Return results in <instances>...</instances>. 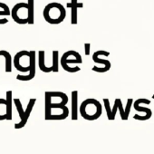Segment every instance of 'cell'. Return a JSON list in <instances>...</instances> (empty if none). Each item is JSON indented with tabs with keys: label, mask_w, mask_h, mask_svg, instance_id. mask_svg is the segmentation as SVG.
Masks as SVG:
<instances>
[{
	"label": "cell",
	"mask_w": 154,
	"mask_h": 154,
	"mask_svg": "<svg viewBox=\"0 0 154 154\" xmlns=\"http://www.w3.org/2000/svg\"><path fill=\"white\" fill-rule=\"evenodd\" d=\"M80 112L85 120L94 121L101 116L102 105L95 99H86L81 104Z\"/></svg>",
	"instance_id": "277c9868"
},
{
	"label": "cell",
	"mask_w": 154,
	"mask_h": 154,
	"mask_svg": "<svg viewBox=\"0 0 154 154\" xmlns=\"http://www.w3.org/2000/svg\"><path fill=\"white\" fill-rule=\"evenodd\" d=\"M38 65L42 72L44 73H50L53 72V66H47L46 64V53L45 51H39L38 53Z\"/></svg>",
	"instance_id": "8fae6325"
},
{
	"label": "cell",
	"mask_w": 154,
	"mask_h": 154,
	"mask_svg": "<svg viewBox=\"0 0 154 154\" xmlns=\"http://www.w3.org/2000/svg\"><path fill=\"white\" fill-rule=\"evenodd\" d=\"M84 7V4L80 3L79 0H72L70 3L67 4V7L71 9V24H77V9L82 8Z\"/></svg>",
	"instance_id": "ba28073f"
},
{
	"label": "cell",
	"mask_w": 154,
	"mask_h": 154,
	"mask_svg": "<svg viewBox=\"0 0 154 154\" xmlns=\"http://www.w3.org/2000/svg\"><path fill=\"white\" fill-rule=\"evenodd\" d=\"M141 103H146V104H150L151 103V101L150 100H148V99H138L134 103H133V107L134 109L136 110V111H138V112H144L146 113V118L147 120H149L151 117V115H152V112H151V110L149 109V108H144V107H141Z\"/></svg>",
	"instance_id": "9c48e42d"
},
{
	"label": "cell",
	"mask_w": 154,
	"mask_h": 154,
	"mask_svg": "<svg viewBox=\"0 0 154 154\" xmlns=\"http://www.w3.org/2000/svg\"><path fill=\"white\" fill-rule=\"evenodd\" d=\"M44 18L51 25H58L65 18V8L60 3H50L44 9Z\"/></svg>",
	"instance_id": "3957f363"
},
{
	"label": "cell",
	"mask_w": 154,
	"mask_h": 154,
	"mask_svg": "<svg viewBox=\"0 0 154 154\" xmlns=\"http://www.w3.org/2000/svg\"><path fill=\"white\" fill-rule=\"evenodd\" d=\"M12 91L7 92V98H0V121L12 120Z\"/></svg>",
	"instance_id": "8992f818"
},
{
	"label": "cell",
	"mask_w": 154,
	"mask_h": 154,
	"mask_svg": "<svg viewBox=\"0 0 154 154\" xmlns=\"http://www.w3.org/2000/svg\"><path fill=\"white\" fill-rule=\"evenodd\" d=\"M84 48H85V56H89V54H90V44H85Z\"/></svg>",
	"instance_id": "e0dca14e"
},
{
	"label": "cell",
	"mask_w": 154,
	"mask_h": 154,
	"mask_svg": "<svg viewBox=\"0 0 154 154\" xmlns=\"http://www.w3.org/2000/svg\"><path fill=\"white\" fill-rule=\"evenodd\" d=\"M82 57L81 56H78V57H75L74 59H69L68 56H67V54L64 53L63 54V56L61 58V65L62 67L64 68V70L67 71V72L69 73H75V72H78V71H80V67H75L74 69H71L68 64H82Z\"/></svg>",
	"instance_id": "52a82bcc"
},
{
	"label": "cell",
	"mask_w": 154,
	"mask_h": 154,
	"mask_svg": "<svg viewBox=\"0 0 154 154\" xmlns=\"http://www.w3.org/2000/svg\"><path fill=\"white\" fill-rule=\"evenodd\" d=\"M152 98H153V99H154V94H153V95H152Z\"/></svg>",
	"instance_id": "ac0fdd59"
},
{
	"label": "cell",
	"mask_w": 154,
	"mask_h": 154,
	"mask_svg": "<svg viewBox=\"0 0 154 154\" xmlns=\"http://www.w3.org/2000/svg\"><path fill=\"white\" fill-rule=\"evenodd\" d=\"M52 61H53V72L57 73L59 71V56L58 51H53L52 53Z\"/></svg>",
	"instance_id": "5bb4252c"
},
{
	"label": "cell",
	"mask_w": 154,
	"mask_h": 154,
	"mask_svg": "<svg viewBox=\"0 0 154 154\" xmlns=\"http://www.w3.org/2000/svg\"><path fill=\"white\" fill-rule=\"evenodd\" d=\"M11 15V10L8 5L5 3L0 2V25H5L8 23V19L5 18V16Z\"/></svg>",
	"instance_id": "7c38bea8"
},
{
	"label": "cell",
	"mask_w": 154,
	"mask_h": 154,
	"mask_svg": "<svg viewBox=\"0 0 154 154\" xmlns=\"http://www.w3.org/2000/svg\"><path fill=\"white\" fill-rule=\"evenodd\" d=\"M78 119V92H72V120Z\"/></svg>",
	"instance_id": "4fadbf2b"
},
{
	"label": "cell",
	"mask_w": 154,
	"mask_h": 154,
	"mask_svg": "<svg viewBox=\"0 0 154 154\" xmlns=\"http://www.w3.org/2000/svg\"><path fill=\"white\" fill-rule=\"evenodd\" d=\"M34 2L35 0H28L27 3L21 2L14 5L11 11V16L15 23L19 25H33L35 23Z\"/></svg>",
	"instance_id": "7a4b0ae2"
},
{
	"label": "cell",
	"mask_w": 154,
	"mask_h": 154,
	"mask_svg": "<svg viewBox=\"0 0 154 154\" xmlns=\"http://www.w3.org/2000/svg\"><path fill=\"white\" fill-rule=\"evenodd\" d=\"M15 105V108L17 110V112L19 114V117H20V123H15V129L18 130V129H21L25 126L27 121H28L29 117H30V114L32 112V110L35 106V103L36 102V99L35 98H31L29 102H28V104H27L26 106V109L24 110L23 109V106H22V103H21V101L20 99L18 98H15L13 100Z\"/></svg>",
	"instance_id": "5b68a950"
},
{
	"label": "cell",
	"mask_w": 154,
	"mask_h": 154,
	"mask_svg": "<svg viewBox=\"0 0 154 154\" xmlns=\"http://www.w3.org/2000/svg\"><path fill=\"white\" fill-rule=\"evenodd\" d=\"M118 107H119V98H118V99H115L114 105H113V108H112V120L115 119V114H116Z\"/></svg>",
	"instance_id": "2e32d148"
},
{
	"label": "cell",
	"mask_w": 154,
	"mask_h": 154,
	"mask_svg": "<svg viewBox=\"0 0 154 154\" xmlns=\"http://www.w3.org/2000/svg\"><path fill=\"white\" fill-rule=\"evenodd\" d=\"M100 54H104L105 56H109L110 53L106 52V51H97V52H95L94 54H93V56H92L93 62H95L97 64H103L104 65V71L107 72V71H109L110 68H111V63H110V61H108V60H102V59L99 58V56H100Z\"/></svg>",
	"instance_id": "30bf717a"
},
{
	"label": "cell",
	"mask_w": 154,
	"mask_h": 154,
	"mask_svg": "<svg viewBox=\"0 0 154 154\" xmlns=\"http://www.w3.org/2000/svg\"><path fill=\"white\" fill-rule=\"evenodd\" d=\"M14 66L20 73L16 79L19 81H30L35 76V51H20L14 56Z\"/></svg>",
	"instance_id": "6da1fadb"
},
{
	"label": "cell",
	"mask_w": 154,
	"mask_h": 154,
	"mask_svg": "<svg viewBox=\"0 0 154 154\" xmlns=\"http://www.w3.org/2000/svg\"><path fill=\"white\" fill-rule=\"evenodd\" d=\"M103 102H104V106H105V110H106V113H107V117L108 120L112 121V109L110 107V102L108 99H103Z\"/></svg>",
	"instance_id": "9a60e30c"
}]
</instances>
